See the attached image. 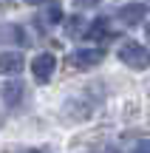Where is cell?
Segmentation results:
<instances>
[{"label": "cell", "instance_id": "cell-1", "mask_svg": "<svg viewBox=\"0 0 150 153\" xmlns=\"http://www.w3.org/2000/svg\"><path fill=\"white\" fill-rule=\"evenodd\" d=\"M119 60L128 68H133V71H145L150 65V51L142 43H136V40H128V43L119 45Z\"/></svg>", "mask_w": 150, "mask_h": 153}, {"label": "cell", "instance_id": "cell-2", "mask_svg": "<svg viewBox=\"0 0 150 153\" xmlns=\"http://www.w3.org/2000/svg\"><path fill=\"white\" fill-rule=\"evenodd\" d=\"M105 60V51L102 48H79L71 54V65L74 68H96Z\"/></svg>", "mask_w": 150, "mask_h": 153}, {"label": "cell", "instance_id": "cell-3", "mask_svg": "<svg viewBox=\"0 0 150 153\" xmlns=\"http://www.w3.org/2000/svg\"><path fill=\"white\" fill-rule=\"evenodd\" d=\"M54 68H57V57L54 54H37V60L31 62V74H34L37 82H48Z\"/></svg>", "mask_w": 150, "mask_h": 153}, {"label": "cell", "instance_id": "cell-4", "mask_svg": "<svg viewBox=\"0 0 150 153\" xmlns=\"http://www.w3.org/2000/svg\"><path fill=\"white\" fill-rule=\"evenodd\" d=\"M116 14H119V20H122L125 26H136V23H142V20H145L147 9H145L142 3H128V6H122Z\"/></svg>", "mask_w": 150, "mask_h": 153}, {"label": "cell", "instance_id": "cell-5", "mask_svg": "<svg viewBox=\"0 0 150 153\" xmlns=\"http://www.w3.org/2000/svg\"><path fill=\"white\" fill-rule=\"evenodd\" d=\"M23 65H26V60L17 51H3L0 54V74H20Z\"/></svg>", "mask_w": 150, "mask_h": 153}, {"label": "cell", "instance_id": "cell-6", "mask_svg": "<svg viewBox=\"0 0 150 153\" xmlns=\"http://www.w3.org/2000/svg\"><path fill=\"white\" fill-rule=\"evenodd\" d=\"M23 82H6L3 88H0V94H3V102L6 105H20L23 102Z\"/></svg>", "mask_w": 150, "mask_h": 153}, {"label": "cell", "instance_id": "cell-7", "mask_svg": "<svg viewBox=\"0 0 150 153\" xmlns=\"http://www.w3.org/2000/svg\"><path fill=\"white\" fill-rule=\"evenodd\" d=\"M85 37H91V40H108V37H111V26H108V20H105V17L94 20L88 26V34H85Z\"/></svg>", "mask_w": 150, "mask_h": 153}, {"label": "cell", "instance_id": "cell-8", "mask_svg": "<svg viewBox=\"0 0 150 153\" xmlns=\"http://www.w3.org/2000/svg\"><path fill=\"white\" fill-rule=\"evenodd\" d=\"M79 31L88 34V26H85V20H82V17H71V20H68V34H71V37H77Z\"/></svg>", "mask_w": 150, "mask_h": 153}, {"label": "cell", "instance_id": "cell-9", "mask_svg": "<svg viewBox=\"0 0 150 153\" xmlns=\"http://www.w3.org/2000/svg\"><path fill=\"white\" fill-rule=\"evenodd\" d=\"M48 20H51V23H60V20H62V9H60L57 3L48 9Z\"/></svg>", "mask_w": 150, "mask_h": 153}, {"label": "cell", "instance_id": "cell-10", "mask_svg": "<svg viewBox=\"0 0 150 153\" xmlns=\"http://www.w3.org/2000/svg\"><path fill=\"white\" fill-rule=\"evenodd\" d=\"M74 6L77 9H94V6H99V0H74Z\"/></svg>", "mask_w": 150, "mask_h": 153}, {"label": "cell", "instance_id": "cell-11", "mask_svg": "<svg viewBox=\"0 0 150 153\" xmlns=\"http://www.w3.org/2000/svg\"><path fill=\"white\" fill-rule=\"evenodd\" d=\"M130 153H150V139H145V142H139Z\"/></svg>", "mask_w": 150, "mask_h": 153}, {"label": "cell", "instance_id": "cell-12", "mask_svg": "<svg viewBox=\"0 0 150 153\" xmlns=\"http://www.w3.org/2000/svg\"><path fill=\"white\" fill-rule=\"evenodd\" d=\"M28 6H40V3H54V0H26Z\"/></svg>", "mask_w": 150, "mask_h": 153}, {"label": "cell", "instance_id": "cell-13", "mask_svg": "<svg viewBox=\"0 0 150 153\" xmlns=\"http://www.w3.org/2000/svg\"><path fill=\"white\" fill-rule=\"evenodd\" d=\"M147 43H150V23H147Z\"/></svg>", "mask_w": 150, "mask_h": 153}, {"label": "cell", "instance_id": "cell-14", "mask_svg": "<svg viewBox=\"0 0 150 153\" xmlns=\"http://www.w3.org/2000/svg\"><path fill=\"white\" fill-rule=\"evenodd\" d=\"M28 153H37V150H28Z\"/></svg>", "mask_w": 150, "mask_h": 153}]
</instances>
